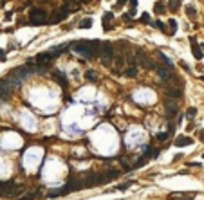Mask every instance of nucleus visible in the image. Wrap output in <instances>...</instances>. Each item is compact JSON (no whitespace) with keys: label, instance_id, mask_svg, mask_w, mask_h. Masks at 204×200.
<instances>
[{"label":"nucleus","instance_id":"nucleus-32","mask_svg":"<svg viewBox=\"0 0 204 200\" xmlns=\"http://www.w3.org/2000/svg\"><path fill=\"white\" fill-rule=\"evenodd\" d=\"M127 4V0H118V4H116V7H123Z\"/></svg>","mask_w":204,"mask_h":200},{"label":"nucleus","instance_id":"nucleus-35","mask_svg":"<svg viewBox=\"0 0 204 200\" xmlns=\"http://www.w3.org/2000/svg\"><path fill=\"white\" fill-rule=\"evenodd\" d=\"M202 157H204V155H202Z\"/></svg>","mask_w":204,"mask_h":200},{"label":"nucleus","instance_id":"nucleus-3","mask_svg":"<svg viewBox=\"0 0 204 200\" xmlns=\"http://www.w3.org/2000/svg\"><path fill=\"white\" fill-rule=\"evenodd\" d=\"M47 22V13L42 7H33L31 9V23L33 25H42Z\"/></svg>","mask_w":204,"mask_h":200},{"label":"nucleus","instance_id":"nucleus-11","mask_svg":"<svg viewBox=\"0 0 204 200\" xmlns=\"http://www.w3.org/2000/svg\"><path fill=\"white\" fill-rule=\"evenodd\" d=\"M112 20H114V14H112L110 11L103 14V29H105V31H110V29H112V27H110V22H112Z\"/></svg>","mask_w":204,"mask_h":200},{"label":"nucleus","instance_id":"nucleus-18","mask_svg":"<svg viewBox=\"0 0 204 200\" xmlns=\"http://www.w3.org/2000/svg\"><path fill=\"white\" fill-rule=\"evenodd\" d=\"M54 79H56L58 83H61V87H67V85H69V83H67V78H65V74H63V72L54 74Z\"/></svg>","mask_w":204,"mask_h":200},{"label":"nucleus","instance_id":"nucleus-8","mask_svg":"<svg viewBox=\"0 0 204 200\" xmlns=\"http://www.w3.org/2000/svg\"><path fill=\"white\" fill-rule=\"evenodd\" d=\"M165 105H166V112H168V119H172L175 114H177V105L172 101V99H166L165 101Z\"/></svg>","mask_w":204,"mask_h":200},{"label":"nucleus","instance_id":"nucleus-17","mask_svg":"<svg viewBox=\"0 0 204 200\" xmlns=\"http://www.w3.org/2000/svg\"><path fill=\"white\" fill-rule=\"evenodd\" d=\"M78 27H80V29H90V27H92V18H83Z\"/></svg>","mask_w":204,"mask_h":200},{"label":"nucleus","instance_id":"nucleus-25","mask_svg":"<svg viewBox=\"0 0 204 200\" xmlns=\"http://www.w3.org/2000/svg\"><path fill=\"white\" fill-rule=\"evenodd\" d=\"M195 114H197V108H193V106L186 110V117H188V119H193V117H195Z\"/></svg>","mask_w":204,"mask_h":200},{"label":"nucleus","instance_id":"nucleus-19","mask_svg":"<svg viewBox=\"0 0 204 200\" xmlns=\"http://www.w3.org/2000/svg\"><path fill=\"white\" fill-rule=\"evenodd\" d=\"M159 60H161V61H163V63H165V65H166L168 69H172V67H174V63L170 61V58H168L166 54H163V52H159Z\"/></svg>","mask_w":204,"mask_h":200},{"label":"nucleus","instance_id":"nucleus-2","mask_svg":"<svg viewBox=\"0 0 204 200\" xmlns=\"http://www.w3.org/2000/svg\"><path fill=\"white\" fill-rule=\"evenodd\" d=\"M13 90H14V85L11 83L9 78H2L0 79V99L2 101H9L11 96H13Z\"/></svg>","mask_w":204,"mask_h":200},{"label":"nucleus","instance_id":"nucleus-27","mask_svg":"<svg viewBox=\"0 0 204 200\" xmlns=\"http://www.w3.org/2000/svg\"><path fill=\"white\" fill-rule=\"evenodd\" d=\"M130 7H132V13L130 14L134 16L136 14V7H137V0H130Z\"/></svg>","mask_w":204,"mask_h":200},{"label":"nucleus","instance_id":"nucleus-30","mask_svg":"<svg viewBox=\"0 0 204 200\" xmlns=\"http://www.w3.org/2000/svg\"><path fill=\"white\" fill-rule=\"evenodd\" d=\"M128 186H130V182H128V184H121V186H118V189H119V191H127Z\"/></svg>","mask_w":204,"mask_h":200},{"label":"nucleus","instance_id":"nucleus-1","mask_svg":"<svg viewBox=\"0 0 204 200\" xmlns=\"http://www.w3.org/2000/svg\"><path fill=\"white\" fill-rule=\"evenodd\" d=\"M76 52H80V54H83L85 58H89V60H92V58H96L98 54H99V51H101V42H98V40H81V42H76V43H72L71 45Z\"/></svg>","mask_w":204,"mask_h":200},{"label":"nucleus","instance_id":"nucleus-6","mask_svg":"<svg viewBox=\"0 0 204 200\" xmlns=\"http://www.w3.org/2000/svg\"><path fill=\"white\" fill-rule=\"evenodd\" d=\"M136 54H137V61H139L145 69H155V63L148 58V54H145V51H143V49H137V51H136Z\"/></svg>","mask_w":204,"mask_h":200},{"label":"nucleus","instance_id":"nucleus-12","mask_svg":"<svg viewBox=\"0 0 204 200\" xmlns=\"http://www.w3.org/2000/svg\"><path fill=\"white\" fill-rule=\"evenodd\" d=\"M152 23H154V27H157L161 32H165V34H168V36H172V34H174V31H168V29H166V23H163L161 20H157V22H152Z\"/></svg>","mask_w":204,"mask_h":200},{"label":"nucleus","instance_id":"nucleus-31","mask_svg":"<svg viewBox=\"0 0 204 200\" xmlns=\"http://www.w3.org/2000/svg\"><path fill=\"white\" fill-rule=\"evenodd\" d=\"M36 195H38V193H29V195H25V197H24L22 200H33L34 197H36Z\"/></svg>","mask_w":204,"mask_h":200},{"label":"nucleus","instance_id":"nucleus-7","mask_svg":"<svg viewBox=\"0 0 204 200\" xmlns=\"http://www.w3.org/2000/svg\"><path fill=\"white\" fill-rule=\"evenodd\" d=\"M170 200H193L195 198V193H172Z\"/></svg>","mask_w":204,"mask_h":200},{"label":"nucleus","instance_id":"nucleus-13","mask_svg":"<svg viewBox=\"0 0 204 200\" xmlns=\"http://www.w3.org/2000/svg\"><path fill=\"white\" fill-rule=\"evenodd\" d=\"M65 18H67V14H65L63 11H56V13H54V16H52L49 22H51V23H58V22H63Z\"/></svg>","mask_w":204,"mask_h":200},{"label":"nucleus","instance_id":"nucleus-28","mask_svg":"<svg viewBox=\"0 0 204 200\" xmlns=\"http://www.w3.org/2000/svg\"><path fill=\"white\" fill-rule=\"evenodd\" d=\"M168 135H170V134H168V132H166V134H157V135H155V137H157V141H165V139H166V137H168Z\"/></svg>","mask_w":204,"mask_h":200},{"label":"nucleus","instance_id":"nucleus-21","mask_svg":"<svg viewBox=\"0 0 204 200\" xmlns=\"http://www.w3.org/2000/svg\"><path fill=\"white\" fill-rule=\"evenodd\" d=\"M179 7H181V0H170V4H168L170 11H177Z\"/></svg>","mask_w":204,"mask_h":200},{"label":"nucleus","instance_id":"nucleus-29","mask_svg":"<svg viewBox=\"0 0 204 200\" xmlns=\"http://www.w3.org/2000/svg\"><path fill=\"white\" fill-rule=\"evenodd\" d=\"M168 25H170L172 29H177V22H175L174 18H172V20H168Z\"/></svg>","mask_w":204,"mask_h":200},{"label":"nucleus","instance_id":"nucleus-33","mask_svg":"<svg viewBox=\"0 0 204 200\" xmlns=\"http://www.w3.org/2000/svg\"><path fill=\"white\" fill-rule=\"evenodd\" d=\"M4 60H5V51L0 49V61H4Z\"/></svg>","mask_w":204,"mask_h":200},{"label":"nucleus","instance_id":"nucleus-26","mask_svg":"<svg viewBox=\"0 0 204 200\" xmlns=\"http://www.w3.org/2000/svg\"><path fill=\"white\" fill-rule=\"evenodd\" d=\"M141 22H143V23H152V18H150V14H146V13H145V14L141 16Z\"/></svg>","mask_w":204,"mask_h":200},{"label":"nucleus","instance_id":"nucleus-4","mask_svg":"<svg viewBox=\"0 0 204 200\" xmlns=\"http://www.w3.org/2000/svg\"><path fill=\"white\" fill-rule=\"evenodd\" d=\"M101 56H103V65H110V61H112V58L116 56L114 54V45L110 43V42H103L101 43Z\"/></svg>","mask_w":204,"mask_h":200},{"label":"nucleus","instance_id":"nucleus-20","mask_svg":"<svg viewBox=\"0 0 204 200\" xmlns=\"http://www.w3.org/2000/svg\"><path fill=\"white\" fill-rule=\"evenodd\" d=\"M114 58H116V69L119 70V69L125 65V56H123V54H118V56H114Z\"/></svg>","mask_w":204,"mask_h":200},{"label":"nucleus","instance_id":"nucleus-9","mask_svg":"<svg viewBox=\"0 0 204 200\" xmlns=\"http://www.w3.org/2000/svg\"><path fill=\"white\" fill-rule=\"evenodd\" d=\"M155 70H157V76H159L163 81H168V79H172V74H170V70H168L166 67H155Z\"/></svg>","mask_w":204,"mask_h":200},{"label":"nucleus","instance_id":"nucleus-14","mask_svg":"<svg viewBox=\"0 0 204 200\" xmlns=\"http://www.w3.org/2000/svg\"><path fill=\"white\" fill-rule=\"evenodd\" d=\"M166 94L170 97H183V88H166Z\"/></svg>","mask_w":204,"mask_h":200},{"label":"nucleus","instance_id":"nucleus-34","mask_svg":"<svg viewBox=\"0 0 204 200\" xmlns=\"http://www.w3.org/2000/svg\"><path fill=\"white\" fill-rule=\"evenodd\" d=\"M201 139H202V141H204V130H202V132H201Z\"/></svg>","mask_w":204,"mask_h":200},{"label":"nucleus","instance_id":"nucleus-24","mask_svg":"<svg viewBox=\"0 0 204 200\" xmlns=\"http://www.w3.org/2000/svg\"><path fill=\"white\" fill-rule=\"evenodd\" d=\"M154 11H155V14H159V13L165 11V5H163L161 2H155V4H154Z\"/></svg>","mask_w":204,"mask_h":200},{"label":"nucleus","instance_id":"nucleus-15","mask_svg":"<svg viewBox=\"0 0 204 200\" xmlns=\"http://www.w3.org/2000/svg\"><path fill=\"white\" fill-rule=\"evenodd\" d=\"M192 51H193V56H195L197 60H202V58H204V54H202V49H201V47H199V45H197L195 42L192 43Z\"/></svg>","mask_w":204,"mask_h":200},{"label":"nucleus","instance_id":"nucleus-22","mask_svg":"<svg viewBox=\"0 0 204 200\" xmlns=\"http://www.w3.org/2000/svg\"><path fill=\"white\" fill-rule=\"evenodd\" d=\"M186 14H188L192 20H195V16H197V11H195V7H193V5H188V7H186Z\"/></svg>","mask_w":204,"mask_h":200},{"label":"nucleus","instance_id":"nucleus-23","mask_svg":"<svg viewBox=\"0 0 204 200\" xmlns=\"http://www.w3.org/2000/svg\"><path fill=\"white\" fill-rule=\"evenodd\" d=\"M85 78H87L89 81H92V83H96V81H98V76L94 74V70H87V72H85Z\"/></svg>","mask_w":204,"mask_h":200},{"label":"nucleus","instance_id":"nucleus-16","mask_svg":"<svg viewBox=\"0 0 204 200\" xmlns=\"http://www.w3.org/2000/svg\"><path fill=\"white\" fill-rule=\"evenodd\" d=\"M125 74H127L128 78H136V76H137V67H136V65L127 67V69H125Z\"/></svg>","mask_w":204,"mask_h":200},{"label":"nucleus","instance_id":"nucleus-10","mask_svg":"<svg viewBox=\"0 0 204 200\" xmlns=\"http://www.w3.org/2000/svg\"><path fill=\"white\" fill-rule=\"evenodd\" d=\"M188 144H193V139L192 137H186V135H181L175 139V146L183 148V146H188Z\"/></svg>","mask_w":204,"mask_h":200},{"label":"nucleus","instance_id":"nucleus-5","mask_svg":"<svg viewBox=\"0 0 204 200\" xmlns=\"http://www.w3.org/2000/svg\"><path fill=\"white\" fill-rule=\"evenodd\" d=\"M52 60H54V58L51 56V52H40L38 56H34V63H36L38 69H45V67H49Z\"/></svg>","mask_w":204,"mask_h":200}]
</instances>
